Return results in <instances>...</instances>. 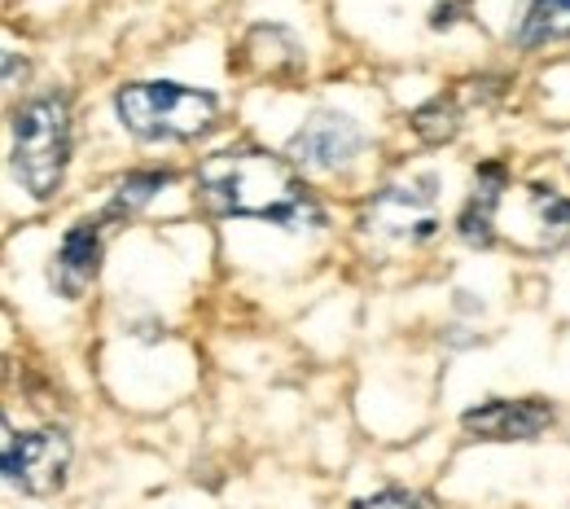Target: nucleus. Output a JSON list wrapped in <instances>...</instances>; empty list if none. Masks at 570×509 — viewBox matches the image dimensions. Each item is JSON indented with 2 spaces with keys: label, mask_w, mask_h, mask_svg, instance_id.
<instances>
[{
  "label": "nucleus",
  "mask_w": 570,
  "mask_h": 509,
  "mask_svg": "<svg viewBox=\"0 0 570 509\" xmlns=\"http://www.w3.org/2000/svg\"><path fill=\"white\" fill-rule=\"evenodd\" d=\"M360 228L377 242H395V246H417L439 233V180L422 172L409 180H391L382 185L364 212H360Z\"/></svg>",
  "instance_id": "nucleus-4"
},
{
  "label": "nucleus",
  "mask_w": 570,
  "mask_h": 509,
  "mask_svg": "<svg viewBox=\"0 0 570 509\" xmlns=\"http://www.w3.org/2000/svg\"><path fill=\"white\" fill-rule=\"evenodd\" d=\"M13 176L31 198H53L71 163V101L67 92H40L13 110Z\"/></svg>",
  "instance_id": "nucleus-2"
},
{
  "label": "nucleus",
  "mask_w": 570,
  "mask_h": 509,
  "mask_svg": "<svg viewBox=\"0 0 570 509\" xmlns=\"http://www.w3.org/2000/svg\"><path fill=\"white\" fill-rule=\"evenodd\" d=\"M198 203L219 219H268L285 233L321 228L325 212L298 167L264 149H224L198 167Z\"/></svg>",
  "instance_id": "nucleus-1"
},
{
  "label": "nucleus",
  "mask_w": 570,
  "mask_h": 509,
  "mask_svg": "<svg viewBox=\"0 0 570 509\" xmlns=\"http://www.w3.org/2000/svg\"><path fill=\"white\" fill-rule=\"evenodd\" d=\"M67 470H71V439L58 427H40L18 435L4 422V474L18 492L27 497H53L67 488Z\"/></svg>",
  "instance_id": "nucleus-5"
},
{
  "label": "nucleus",
  "mask_w": 570,
  "mask_h": 509,
  "mask_svg": "<svg viewBox=\"0 0 570 509\" xmlns=\"http://www.w3.org/2000/svg\"><path fill=\"white\" fill-rule=\"evenodd\" d=\"M171 185V172H132L119 180L110 207H106V219H124V216H137L141 207L154 203V194H163Z\"/></svg>",
  "instance_id": "nucleus-11"
},
{
  "label": "nucleus",
  "mask_w": 570,
  "mask_h": 509,
  "mask_svg": "<svg viewBox=\"0 0 570 509\" xmlns=\"http://www.w3.org/2000/svg\"><path fill=\"white\" fill-rule=\"evenodd\" d=\"M101 264V219H79L75 228H67L53 264H49V286L62 298H79L92 286Z\"/></svg>",
  "instance_id": "nucleus-8"
},
{
  "label": "nucleus",
  "mask_w": 570,
  "mask_h": 509,
  "mask_svg": "<svg viewBox=\"0 0 570 509\" xmlns=\"http://www.w3.org/2000/svg\"><path fill=\"white\" fill-rule=\"evenodd\" d=\"M531 216L544 228V242L558 246L570 237V198L558 189H531Z\"/></svg>",
  "instance_id": "nucleus-12"
},
{
  "label": "nucleus",
  "mask_w": 570,
  "mask_h": 509,
  "mask_svg": "<svg viewBox=\"0 0 570 509\" xmlns=\"http://www.w3.org/2000/svg\"><path fill=\"white\" fill-rule=\"evenodd\" d=\"M570 40V0H527L518 27H513V45L518 49H549Z\"/></svg>",
  "instance_id": "nucleus-10"
},
{
  "label": "nucleus",
  "mask_w": 570,
  "mask_h": 509,
  "mask_svg": "<svg viewBox=\"0 0 570 509\" xmlns=\"http://www.w3.org/2000/svg\"><path fill=\"white\" fill-rule=\"evenodd\" d=\"M352 509H434V506H430L422 492H409V488H382V492H373V497L356 501Z\"/></svg>",
  "instance_id": "nucleus-14"
},
{
  "label": "nucleus",
  "mask_w": 570,
  "mask_h": 509,
  "mask_svg": "<svg viewBox=\"0 0 570 509\" xmlns=\"http://www.w3.org/2000/svg\"><path fill=\"white\" fill-rule=\"evenodd\" d=\"M504 185H509V172H504V163H497V158L474 172V189H470V198H465V207L456 216V233H461L465 246H492Z\"/></svg>",
  "instance_id": "nucleus-9"
},
{
  "label": "nucleus",
  "mask_w": 570,
  "mask_h": 509,
  "mask_svg": "<svg viewBox=\"0 0 570 509\" xmlns=\"http://www.w3.org/2000/svg\"><path fill=\"white\" fill-rule=\"evenodd\" d=\"M413 128H417V137L430 141V146H443V141H452L456 137V110H452V101H430L422 106L417 115H413Z\"/></svg>",
  "instance_id": "nucleus-13"
},
{
  "label": "nucleus",
  "mask_w": 570,
  "mask_h": 509,
  "mask_svg": "<svg viewBox=\"0 0 570 509\" xmlns=\"http://www.w3.org/2000/svg\"><path fill=\"white\" fill-rule=\"evenodd\" d=\"M470 435L492 443H527L553 427V409L544 400H488L461 418Z\"/></svg>",
  "instance_id": "nucleus-7"
},
{
  "label": "nucleus",
  "mask_w": 570,
  "mask_h": 509,
  "mask_svg": "<svg viewBox=\"0 0 570 509\" xmlns=\"http://www.w3.org/2000/svg\"><path fill=\"white\" fill-rule=\"evenodd\" d=\"M364 149V128L343 110H312L307 124L289 137L285 158L298 172H343Z\"/></svg>",
  "instance_id": "nucleus-6"
},
{
  "label": "nucleus",
  "mask_w": 570,
  "mask_h": 509,
  "mask_svg": "<svg viewBox=\"0 0 570 509\" xmlns=\"http://www.w3.org/2000/svg\"><path fill=\"white\" fill-rule=\"evenodd\" d=\"M215 110L219 101L212 92L189 84H167V79L124 84L115 92V115L137 141H194L212 133Z\"/></svg>",
  "instance_id": "nucleus-3"
}]
</instances>
